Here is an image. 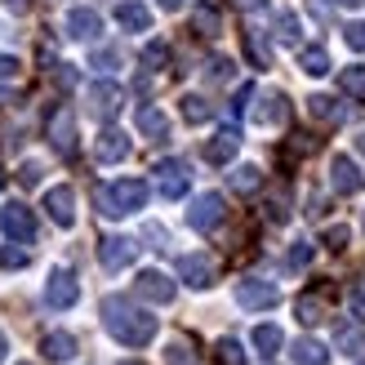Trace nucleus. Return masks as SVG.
<instances>
[{
	"mask_svg": "<svg viewBox=\"0 0 365 365\" xmlns=\"http://www.w3.org/2000/svg\"><path fill=\"white\" fill-rule=\"evenodd\" d=\"M103 325H107V334H112L116 343H125V348H148V343L156 339V317L143 312V307H134L120 294L103 299Z\"/></svg>",
	"mask_w": 365,
	"mask_h": 365,
	"instance_id": "nucleus-1",
	"label": "nucleus"
},
{
	"mask_svg": "<svg viewBox=\"0 0 365 365\" xmlns=\"http://www.w3.org/2000/svg\"><path fill=\"white\" fill-rule=\"evenodd\" d=\"M98 200V214L103 218H125V214H138L148 205V182L143 178H120V182H107V187L94 192Z\"/></svg>",
	"mask_w": 365,
	"mask_h": 365,
	"instance_id": "nucleus-2",
	"label": "nucleus"
},
{
	"mask_svg": "<svg viewBox=\"0 0 365 365\" xmlns=\"http://www.w3.org/2000/svg\"><path fill=\"white\" fill-rule=\"evenodd\" d=\"M281 299V289L263 281V277H245V281H236V303L245 307V312H267V307H277Z\"/></svg>",
	"mask_w": 365,
	"mask_h": 365,
	"instance_id": "nucleus-3",
	"label": "nucleus"
},
{
	"mask_svg": "<svg viewBox=\"0 0 365 365\" xmlns=\"http://www.w3.org/2000/svg\"><path fill=\"white\" fill-rule=\"evenodd\" d=\"M192 187V170H187V160H160L156 165V192L165 196V200H178V196H187Z\"/></svg>",
	"mask_w": 365,
	"mask_h": 365,
	"instance_id": "nucleus-4",
	"label": "nucleus"
},
{
	"mask_svg": "<svg viewBox=\"0 0 365 365\" xmlns=\"http://www.w3.org/2000/svg\"><path fill=\"white\" fill-rule=\"evenodd\" d=\"M0 227H5V236L18 241V245L36 241V218H31V210L23 205V200H9V205L0 210Z\"/></svg>",
	"mask_w": 365,
	"mask_h": 365,
	"instance_id": "nucleus-5",
	"label": "nucleus"
},
{
	"mask_svg": "<svg viewBox=\"0 0 365 365\" xmlns=\"http://www.w3.org/2000/svg\"><path fill=\"white\" fill-rule=\"evenodd\" d=\"M223 196L218 192H200L196 200H192V210H187V223L196 227V232H214L218 223H223Z\"/></svg>",
	"mask_w": 365,
	"mask_h": 365,
	"instance_id": "nucleus-6",
	"label": "nucleus"
},
{
	"mask_svg": "<svg viewBox=\"0 0 365 365\" xmlns=\"http://www.w3.org/2000/svg\"><path fill=\"white\" fill-rule=\"evenodd\" d=\"M45 134H49V143H53V152H58V156L76 152V116H71V107H58V112L49 116Z\"/></svg>",
	"mask_w": 365,
	"mask_h": 365,
	"instance_id": "nucleus-7",
	"label": "nucleus"
},
{
	"mask_svg": "<svg viewBox=\"0 0 365 365\" xmlns=\"http://www.w3.org/2000/svg\"><path fill=\"white\" fill-rule=\"evenodd\" d=\"M120 103H125V89L116 81H94L89 85V112H94L98 120H112L120 112Z\"/></svg>",
	"mask_w": 365,
	"mask_h": 365,
	"instance_id": "nucleus-8",
	"label": "nucleus"
},
{
	"mask_svg": "<svg viewBox=\"0 0 365 365\" xmlns=\"http://www.w3.org/2000/svg\"><path fill=\"white\" fill-rule=\"evenodd\" d=\"M98 259L107 272H120V267H130L138 259V241H130V236H103L98 241Z\"/></svg>",
	"mask_w": 365,
	"mask_h": 365,
	"instance_id": "nucleus-9",
	"label": "nucleus"
},
{
	"mask_svg": "<svg viewBox=\"0 0 365 365\" xmlns=\"http://www.w3.org/2000/svg\"><path fill=\"white\" fill-rule=\"evenodd\" d=\"M134 294H138V299H148V303H170V299H174V281L165 277V272L148 267V272H138Z\"/></svg>",
	"mask_w": 365,
	"mask_h": 365,
	"instance_id": "nucleus-10",
	"label": "nucleus"
},
{
	"mask_svg": "<svg viewBox=\"0 0 365 365\" xmlns=\"http://www.w3.org/2000/svg\"><path fill=\"white\" fill-rule=\"evenodd\" d=\"M81 299V281L71 272H49V285H45V303L49 307H71Z\"/></svg>",
	"mask_w": 365,
	"mask_h": 365,
	"instance_id": "nucleus-11",
	"label": "nucleus"
},
{
	"mask_svg": "<svg viewBox=\"0 0 365 365\" xmlns=\"http://www.w3.org/2000/svg\"><path fill=\"white\" fill-rule=\"evenodd\" d=\"M125 156H130V134L125 130H103L98 143H94V160L98 165H116Z\"/></svg>",
	"mask_w": 365,
	"mask_h": 365,
	"instance_id": "nucleus-12",
	"label": "nucleus"
},
{
	"mask_svg": "<svg viewBox=\"0 0 365 365\" xmlns=\"http://www.w3.org/2000/svg\"><path fill=\"white\" fill-rule=\"evenodd\" d=\"M330 187L343 192V196H352V192L365 187V174L356 170V160H348V156H334L330 160Z\"/></svg>",
	"mask_w": 365,
	"mask_h": 365,
	"instance_id": "nucleus-13",
	"label": "nucleus"
},
{
	"mask_svg": "<svg viewBox=\"0 0 365 365\" xmlns=\"http://www.w3.org/2000/svg\"><path fill=\"white\" fill-rule=\"evenodd\" d=\"M45 210H49V218L58 227H71L76 223V192L71 187H49L45 192Z\"/></svg>",
	"mask_w": 365,
	"mask_h": 365,
	"instance_id": "nucleus-14",
	"label": "nucleus"
},
{
	"mask_svg": "<svg viewBox=\"0 0 365 365\" xmlns=\"http://www.w3.org/2000/svg\"><path fill=\"white\" fill-rule=\"evenodd\" d=\"M178 277L187 281L192 289H210L214 285V263L205 259V254H182V259H178Z\"/></svg>",
	"mask_w": 365,
	"mask_h": 365,
	"instance_id": "nucleus-15",
	"label": "nucleus"
},
{
	"mask_svg": "<svg viewBox=\"0 0 365 365\" xmlns=\"http://www.w3.org/2000/svg\"><path fill=\"white\" fill-rule=\"evenodd\" d=\"M67 36H71V41H98V31H103V18L94 14V9H85V5H76V9H71L67 14Z\"/></svg>",
	"mask_w": 365,
	"mask_h": 365,
	"instance_id": "nucleus-16",
	"label": "nucleus"
},
{
	"mask_svg": "<svg viewBox=\"0 0 365 365\" xmlns=\"http://www.w3.org/2000/svg\"><path fill=\"white\" fill-rule=\"evenodd\" d=\"M236 148H241V130H218L205 143V160L210 165H227V160L236 156Z\"/></svg>",
	"mask_w": 365,
	"mask_h": 365,
	"instance_id": "nucleus-17",
	"label": "nucleus"
},
{
	"mask_svg": "<svg viewBox=\"0 0 365 365\" xmlns=\"http://www.w3.org/2000/svg\"><path fill=\"white\" fill-rule=\"evenodd\" d=\"M254 120H259V125H285V120H289V98L277 94V89H272V94H263L259 107H254Z\"/></svg>",
	"mask_w": 365,
	"mask_h": 365,
	"instance_id": "nucleus-18",
	"label": "nucleus"
},
{
	"mask_svg": "<svg viewBox=\"0 0 365 365\" xmlns=\"http://www.w3.org/2000/svg\"><path fill=\"white\" fill-rule=\"evenodd\" d=\"M116 23L125 31H148L152 27V14H148L143 0H120V5H116Z\"/></svg>",
	"mask_w": 365,
	"mask_h": 365,
	"instance_id": "nucleus-19",
	"label": "nucleus"
},
{
	"mask_svg": "<svg viewBox=\"0 0 365 365\" xmlns=\"http://www.w3.org/2000/svg\"><path fill=\"white\" fill-rule=\"evenodd\" d=\"M307 112H312L317 120H330V125H339V120H352V107L334 103L330 94H312V98H307Z\"/></svg>",
	"mask_w": 365,
	"mask_h": 365,
	"instance_id": "nucleus-20",
	"label": "nucleus"
},
{
	"mask_svg": "<svg viewBox=\"0 0 365 365\" xmlns=\"http://www.w3.org/2000/svg\"><path fill=\"white\" fill-rule=\"evenodd\" d=\"M138 130L148 134V138H170V120H165V112H160V107L143 103V107H138Z\"/></svg>",
	"mask_w": 365,
	"mask_h": 365,
	"instance_id": "nucleus-21",
	"label": "nucleus"
},
{
	"mask_svg": "<svg viewBox=\"0 0 365 365\" xmlns=\"http://www.w3.org/2000/svg\"><path fill=\"white\" fill-rule=\"evenodd\" d=\"M41 352H45L49 361H71V356H76V339H71L67 330H53V334H45Z\"/></svg>",
	"mask_w": 365,
	"mask_h": 365,
	"instance_id": "nucleus-22",
	"label": "nucleus"
},
{
	"mask_svg": "<svg viewBox=\"0 0 365 365\" xmlns=\"http://www.w3.org/2000/svg\"><path fill=\"white\" fill-rule=\"evenodd\" d=\"M289 356H294V365H330V352H325L317 339H299Z\"/></svg>",
	"mask_w": 365,
	"mask_h": 365,
	"instance_id": "nucleus-23",
	"label": "nucleus"
},
{
	"mask_svg": "<svg viewBox=\"0 0 365 365\" xmlns=\"http://www.w3.org/2000/svg\"><path fill=\"white\" fill-rule=\"evenodd\" d=\"M334 343H339L348 356H361V352H365V330H361V325H339V330H334Z\"/></svg>",
	"mask_w": 365,
	"mask_h": 365,
	"instance_id": "nucleus-24",
	"label": "nucleus"
},
{
	"mask_svg": "<svg viewBox=\"0 0 365 365\" xmlns=\"http://www.w3.org/2000/svg\"><path fill=\"white\" fill-rule=\"evenodd\" d=\"M281 343H285V334L277 330V325H259V330H254V348H259L267 361L281 352Z\"/></svg>",
	"mask_w": 365,
	"mask_h": 365,
	"instance_id": "nucleus-25",
	"label": "nucleus"
},
{
	"mask_svg": "<svg viewBox=\"0 0 365 365\" xmlns=\"http://www.w3.org/2000/svg\"><path fill=\"white\" fill-rule=\"evenodd\" d=\"M299 31H303L299 14H294V9H281V14H277V41H281V45H299Z\"/></svg>",
	"mask_w": 365,
	"mask_h": 365,
	"instance_id": "nucleus-26",
	"label": "nucleus"
},
{
	"mask_svg": "<svg viewBox=\"0 0 365 365\" xmlns=\"http://www.w3.org/2000/svg\"><path fill=\"white\" fill-rule=\"evenodd\" d=\"M232 187L241 192V196H254V192L263 187V170H259V165H241V170L232 174Z\"/></svg>",
	"mask_w": 365,
	"mask_h": 365,
	"instance_id": "nucleus-27",
	"label": "nucleus"
},
{
	"mask_svg": "<svg viewBox=\"0 0 365 365\" xmlns=\"http://www.w3.org/2000/svg\"><path fill=\"white\" fill-rule=\"evenodd\" d=\"M192 27H196L200 36H218L223 18H218V9H214V5H196V9H192Z\"/></svg>",
	"mask_w": 365,
	"mask_h": 365,
	"instance_id": "nucleus-28",
	"label": "nucleus"
},
{
	"mask_svg": "<svg viewBox=\"0 0 365 365\" xmlns=\"http://www.w3.org/2000/svg\"><path fill=\"white\" fill-rule=\"evenodd\" d=\"M299 67L307 71V76H325V71H330V53H325L321 45H312V49L299 53Z\"/></svg>",
	"mask_w": 365,
	"mask_h": 365,
	"instance_id": "nucleus-29",
	"label": "nucleus"
},
{
	"mask_svg": "<svg viewBox=\"0 0 365 365\" xmlns=\"http://www.w3.org/2000/svg\"><path fill=\"white\" fill-rule=\"evenodd\" d=\"M214 361L218 365H245L250 356H245V348L236 339H218V348H214Z\"/></svg>",
	"mask_w": 365,
	"mask_h": 365,
	"instance_id": "nucleus-30",
	"label": "nucleus"
},
{
	"mask_svg": "<svg viewBox=\"0 0 365 365\" xmlns=\"http://www.w3.org/2000/svg\"><path fill=\"white\" fill-rule=\"evenodd\" d=\"M182 116H187L192 125H200V120H210V116H214V107L200 98V94H187V98H182Z\"/></svg>",
	"mask_w": 365,
	"mask_h": 365,
	"instance_id": "nucleus-31",
	"label": "nucleus"
},
{
	"mask_svg": "<svg viewBox=\"0 0 365 365\" xmlns=\"http://www.w3.org/2000/svg\"><path fill=\"white\" fill-rule=\"evenodd\" d=\"M312 259H317V245H312V241H294V245H289V259H285V263L294 267V272H303Z\"/></svg>",
	"mask_w": 365,
	"mask_h": 365,
	"instance_id": "nucleus-32",
	"label": "nucleus"
},
{
	"mask_svg": "<svg viewBox=\"0 0 365 365\" xmlns=\"http://www.w3.org/2000/svg\"><path fill=\"white\" fill-rule=\"evenodd\" d=\"M245 53H250L254 67H267V63H272V53H267V45L259 41V31H245Z\"/></svg>",
	"mask_w": 365,
	"mask_h": 365,
	"instance_id": "nucleus-33",
	"label": "nucleus"
},
{
	"mask_svg": "<svg viewBox=\"0 0 365 365\" xmlns=\"http://www.w3.org/2000/svg\"><path fill=\"white\" fill-rule=\"evenodd\" d=\"M339 85L348 89V94H365V67H343Z\"/></svg>",
	"mask_w": 365,
	"mask_h": 365,
	"instance_id": "nucleus-34",
	"label": "nucleus"
},
{
	"mask_svg": "<svg viewBox=\"0 0 365 365\" xmlns=\"http://www.w3.org/2000/svg\"><path fill=\"white\" fill-rule=\"evenodd\" d=\"M143 63H148L152 71H156L160 63H170V45H165V41H152L148 49H143Z\"/></svg>",
	"mask_w": 365,
	"mask_h": 365,
	"instance_id": "nucleus-35",
	"label": "nucleus"
},
{
	"mask_svg": "<svg viewBox=\"0 0 365 365\" xmlns=\"http://www.w3.org/2000/svg\"><path fill=\"white\" fill-rule=\"evenodd\" d=\"M89 67H98V71H116V67H120V49H94Z\"/></svg>",
	"mask_w": 365,
	"mask_h": 365,
	"instance_id": "nucleus-36",
	"label": "nucleus"
},
{
	"mask_svg": "<svg viewBox=\"0 0 365 365\" xmlns=\"http://www.w3.org/2000/svg\"><path fill=\"white\" fill-rule=\"evenodd\" d=\"M294 312H299V321H303V325H317V321H321V299H299Z\"/></svg>",
	"mask_w": 365,
	"mask_h": 365,
	"instance_id": "nucleus-37",
	"label": "nucleus"
},
{
	"mask_svg": "<svg viewBox=\"0 0 365 365\" xmlns=\"http://www.w3.org/2000/svg\"><path fill=\"white\" fill-rule=\"evenodd\" d=\"M343 41L352 49H365V23H343Z\"/></svg>",
	"mask_w": 365,
	"mask_h": 365,
	"instance_id": "nucleus-38",
	"label": "nucleus"
},
{
	"mask_svg": "<svg viewBox=\"0 0 365 365\" xmlns=\"http://www.w3.org/2000/svg\"><path fill=\"white\" fill-rule=\"evenodd\" d=\"M348 236H352L348 227L334 223V227H325V245H330V250H348Z\"/></svg>",
	"mask_w": 365,
	"mask_h": 365,
	"instance_id": "nucleus-39",
	"label": "nucleus"
},
{
	"mask_svg": "<svg viewBox=\"0 0 365 365\" xmlns=\"http://www.w3.org/2000/svg\"><path fill=\"white\" fill-rule=\"evenodd\" d=\"M232 58H210V81H232Z\"/></svg>",
	"mask_w": 365,
	"mask_h": 365,
	"instance_id": "nucleus-40",
	"label": "nucleus"
},
{
	"mask_svg": "<svg viewBox=\"0 0 365 365\" xmlns=\"http://www.w3.org/2000/svg\"><path fill=\"white\" fill-rule=\"evenodd\" d=\"M165 361H170V365H196V361L187 356V343H170V352H165Z\"/></svg>",
	"mask_w": 365,
	"mask_h": 365,
	"instance_id": "nucleus-41",
	"label": "nucleus"
},
{
	"mask_svg": "<svg viewBox=\"0 0 365 365\" xmlns=\"http://www.w3.org/2000/svg\"><path fill=\"white\" fill-rule=\"evenodd\" d=\"M0 267H27V250H0Z\"/></svg>",
	"mask_w": 365,
	"mask_h": 365,
	"instance_id": "nucleus-42",
	"label": "nucleus"
},
{
	"mask_svg": "<svg viewBox=\"0 0 365 365\" xmlns=\"http://www.w3.org/2000/svg\"><path fill=\"white\" fill-rule=\"evenodd\" d=\"M18 182H23V187H36V182H41V165H36V160H27V165L18 170Z\"/></svg>",
	"mask_w": 365,
	"mask_h": 365,
	"instance_id": "nucleus-43",
	"label": "nucleus"
},
{
	"mask_svg": "<svg viewBox=\"0 0 365 365\" xmlns=\"http://www.w3.org/2000/svg\"><path fill=\"white\" fill-rule=\"evenodd\" d=\"M5 81H18V58L0 53V85H5Z\"/></svg>",
	"mask_w": 365,
	"mask_h": 365,
	"instance_id": "nucleus-44",
	"label": "nucleus"
},
{
	"mask_svg": "<svg viewBox=\"0 0 365 365\" xmlns=\"http://www.w3.org/2000/svg\"><path fill=\"white\" fill-rule=\"evenodd\" d=\"M348 307H352V317H356V321H365V294H352Z\"/></svg>",
	"mask_w": 365,
	"mask_h": 365,
	"instance_id": "nucleus-45",
	"label": "nucleus"
},
{
	"mask_svg": "<svg viewBox=\"0 0 365 365\" xmlns=\"http://www.w3.org/2000/svg\"><path fill=\"white\" fill-rule=\"evenodd\" d=\"M232 5H241V9H263L267 0H232Z\"/></svg>",
	"mask_w": 365,
	"mask_h": 365,
	"instance_id": "nucleus-46",
	"label": "nucleus"
},
{
	"mask_svg": "<svg viewBox=\"0 0 365 365\" xmlns=\"http://www.w3.org/2000/svg\"><path fill=\"white\" fill-rule=\"evenodd\" d=\"M5 5H9L14 14H27V5H31V0H5Z\"/></svg>",
	"mask_w": 365,
	"mask_h": 365,
	"instance_id": "nucleus-47",
	"label": "nucleus"
},
{
	"mask_svg": "<svg viewBox=\"0 0 365 365\" xmlns=\"http://www.w3.org/2000/svg\"><path fill=\"white\" fill-rule=\"evenodd\" d=\"M160 9H182V0H160Z\"/></svg>",
	"mask_w": 365,
	"mask_h": 365,
	"instance_id": "nucleus-48",
	"label": "nucleus"
},
{
	"mask_svg": "<svg viewBox=\"0 0 365 365\" xmlns=\"http://www.w3.org/2000/svg\"><path fill=\"white\" fill-rule=\"evenodd\" d=\"M5 352H9V343H5V330H0V361H5Z\"/></svg>",
	"mask_w": 365,
	"mask_h": 365,
	"instance_id": "nucleus-49",
	"label": "nucleus"
},
{
	"mask_svg": "<svg viewBox=\"0 0 365 365\" xmlns=\"http://www.w3.org/2000/svg\"><path fill=\"white\" fill-rule=\"evenodd\" d=\"M343 5H356V9H365V0H343Z\"/></svg>",
	"mask_w": 365,
	"mask_h": 365,
	"instance_id": "nucleus-50",
	"label": "nucleus"
},
{
	"mask_svg": "<svg viewBox=\"0 0 365 365\" xmlns=\"http://www.w3.org/2000/svg\"><path fill=\"white\" fill-rule=\"evenodd\" d=\"M356 148H361V152H365V134H361V138H356Z\"/></svg>",
	"mask_w": 365,
	"mask_h": 365,
	"instance_id": "nucleus-51",
	"label": "nucleus"
},
{
	"mask_svg": "<svg viewBox=\"0 0 365 365\" xmlns=\"http://www.w3.org/2000/svg\"><path fill=\"white\" fill-rule=\"evenodd\" d=\"M125 365H143V361H125Z\"/></svg>",
	"mask_w": 365,
	"mask_h": 365,
	"instance_id": "nucleus-52",
	"label": "nucleus"
},
{
	"mask_svg": "<svg viewBox=\"0 0 365 365\" xmlns=\"http://www.w3.org/2000/svg\"><path fill=\"white\" fill-rule=\"evenodd\" d=\"M0 182H5V174H0Z\"/></svg>",
	"mask_w": 365,
	"mask_h": 365,
	"instance_id": "nucleus-53",
	"label": "nucleus"
}]
</instances>
